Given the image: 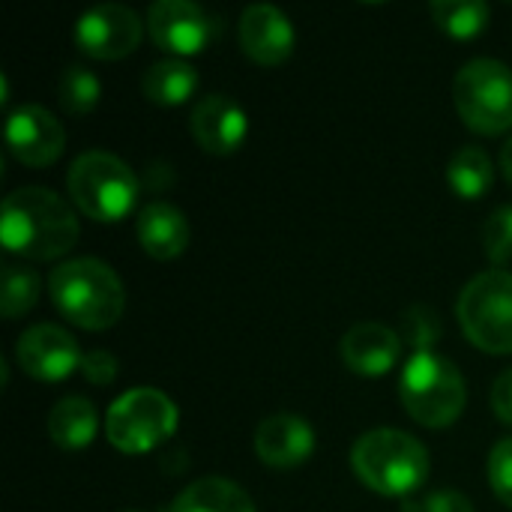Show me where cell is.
Returning a JSON list of instances; mask_svg holds the SVG:
<instances>
[{
    "label": "cell",
    "mask_w": 512,
    "mask_h": 512,
    "mask_svg": "<svg viewBox=\"0 0 512 512\" xmlns=\"http://www.w3.org/2000/svg\"><path fill=\"white\" fill-rule=\"evenodd\" d=\"M423 512H474V504L462 492L444 489V492H435V495L426 498Z\"/></svg>",
    "instance_id": "30"
},
{
    "label": "cell",
    "mask_w": 512,
    "mask_h": 512,
    "mask_svg": "<svg viewBox=\"0 0 512 512\" xmlns=\"http://www.w3.org/2000/svg\"><path fill=\"white\" fill-rule=\"evenodd\" d=\"M402 357V336L384 324L366 321L342 336V360L351 372L378 378L387 375Z\"/></svg>",
    "instance_id": "16"
},
{
    "label": "cell",
    "mask_w": 512,
    "mask_h": 512,
    "mask_svg": "<svg viewBox=\"0 0 512 512\" xmlns=\"http://www.w3.org/2000/svg\"><path fill=\"white\" fill-rule=\"evenodd\" d=\"M489 483H492L498 501H504L512 510V438H504L501 444H495V450L489 456Z\"/></svg>",
    "instance_id": "27"
},
{
    "label": "cell",
    "mask_w": 512,
    "mask_h": 512,
    "mask_svg": "<svg viewBox=\"0 0 512 512\" xmlns=\"http://www.w3.org/2000/svg\"><path fill=\"white\" fill-rule=\"evenodd\" d=\"M456 312L471 345L486 354H512V273L495 267L474 276Z\"/></svg>",
    "instance_id": "7"
},
{
    "label": "cell",
    "mask_w": 512,
    "mask_h": 512,
    "mask_svg": "<svg viewBox=\"0 0 512 512\" xmlns=\"http://www.w3.org/2000/svg\"><path fill=\"white\" fill-rule=\"evenodd\" d=\"M177 405L153 387H138L114 399L105 417V435L111 447L126 456H141L165 444L177 432Z\"/></svg>",
    "instance_id": "8"
},
{
    "label": "cell",
    "mask_w": 512,
    "mask_h": 512,
    "mask_svg": "<svg viewBox=\"0 0 512 512\" xmlns=\"http://www.w3.org/2000/svg\"><path fill=\"white\" fill-rule=\"evenodd\" d=\"M66 189L72 204L84 216L96 222H117L135 210L141 183L120 156L90 150L72 162L66 174Z\"/></svg>",
    "instance_id": "4"
},
{
    "label": "cell",
    "mask_w": 512,
    "mask_h": 512,
    "mask_svg": "<svg viewBox=\"0 0 512 512\" xmlns=\"http://www.w3.org/2000/svg\"><path fill=\"white\" fill-rule=\"evenodd\" d=\"M117 372H120V366H117V360H114L111 351L96 348V351L84 354V360H81V375L93 387H111L114 378H117Z\"/></svg>",
    "instance_id": "28"
},
{
    "label": "cell",
    "mask_w": 512,
    "mask_h": 512,
    "mask_svg": "<svg viewBox=\"0 0 512 512\" xmlns=\"http://www.w3.org/2000/svg\"><path fill=\"white\" fill-rule=\"evenodd\" d=\"M447 183L459 198H468V201L489 195L495 186V168H492L489 153L477 144L462 147L447 165Z\"/></svg>",
    "instance_id": "21"
},
{
    "label": "cell",
    "mask_w": 512,
    "mask_h": 512,
    "mask_svg": "<svg viewBox=\"0 0 512 512\" xmlns=\"http://www.w3.org/2000/svg\"><path fill=\"white\" fill-rule=\"evenodd\" d=\"M351 468L378 495L405 498L429 477L426 447L399 429H372L351 450Z\"/></svg>",
    "instance_id": "3"
},
{
    "label": "cell",
    "mask_w": 512,
    "mask_h": 512,
    "mask_svg": "<svg viewBox=\"0 0 512 512\" xmlns=\"http://www.w3.org/2000/svg\"><path fill=\"white\" fill-rule=\"evenodd\" d=\"M0 243L6 252L30 261L63 258L78 243V216L51 189H15L3 201Z\"/></svg>",
    "instance_id": "1"
},
{
    "label": "cell",
    "mask_w": 512,
    "mask_h": 512,
    "mask_svg": "<svg viewBox=\"0 0 512 512\" xmlns=\"http://www.w3.org/2000/svg\"><path fill=\"white\" fill-rule=\"evenodd\" d=\"M48 291L57 312L81 330H108L126 309L120 276L99 258H75L54 267Z\"/></svg>",
    "instance_id": "2"
},
{
    "label": "cell",
    "mask_w": 512,
    "mask_h": 512,
    "mask_svg": "<svg viewBox=\"0 0 512 512\" xmlns=\"http://www.w3.org/2000/svg\"><path fill=\"white\" fill-rule=\"evenodd\" d=\"M255 453L270 468H297L315 453V429L297 414H273L255 432Z\"/></svg>",
    "instance_id": "15"
},
{
    "label": "cell",
    "mask_w": 512,
    "mask_h": 512,
    "mask_svg": "<svg viewBox=\"0 0 512 512\" xmlns=\"http://www.w3.org/2000/svg\"><path fill=\"white\" fill-rule=\"evenodd\" d=\"M483 249L492 264L512 261V204L498 207L483 225Z\"/></svg>",
    "instance_id": "26"
},
{
    "label": "cell",
    "mask_w": 512,
    "mask_h": 512,
    "mask_svg": "<svg viewBox=\"0 0 512 512\" xmlns=\"http://www.w3.org/2000/svg\"><path fill=\"white\" fill-rule=\"evenodd\" d=\"M18 366L42 384H57L69 378L75 369H81V351L78 342L57 324H36L24 330V336L15 345Z\"/></svg>",
    "instance_id": "11"
},
{
    "label": "cell",
    "mask_w": 512,
    "mask_h": 512,
    "mask_svg": "<svg viewBox=\"0 0 512 512\" xmlns=\"http://www.w3.org/2000/svg\"><path fill=\"white\" fill-rule=\"evenodd\" d=\"M165 512H255L252 498L225 477H201L189 483Z\"/></svg>",
    "instance_id": "18"
},
{
    "label": "cell",
    "mask_w": 512,
    "mask_h": 512,
    "mask_svg": "<svg viewBox=\"0 0 512 512\" xmlns=\"http://www.w3.org/2000/svg\"><path fill=\"white\" fill-rule=\"evenodd\" d=\"M39 291H42V282L30 267L12 264V261L3 264V282H0V312H3V318L27 315L36 306Z\"/></svg>",
    "instance_id": "23"
},
{
    "label": "cell",
    "mask_w": 512,
    "mask_h": 512,
    "mask_svg": "<svg viewBox=\"0 0 512 512\" xmlns=\"http://www.w3.org/2000/svg\"><path fill=\"white\" fill-rule=\"evenodd\" d=\"M501 168H504V177L512 183V138L504 144V150H501Z\"/></svg>",
    "instance_id": "31"
},
{
    "label": "cell",
    "mask_w": 512,
    "mask_h": 512,
    "mask_svg": "<svg viewBox=\"0 0 512 512\" xmlns=\"http://www.w3.org/2000/svg\"><path fill=\"white\" fill-rule=\"evenodd\" d=\"M189 129L201 150L213 156H228L240 150V144L246 141L249 120H246V111L231 96L210 93L192 108Z\"/></svg>",
    "instance_id": "14"
},
{
    "label": "cell",
    "mask_w": 512,
    "mask_h": 512,
    "mask_svg": "<svg viewBox=\"0 0 512 512\" xmlns=\"http://www.w3.org/2000/svg\"><path fill=\"white\" fill-rule=\"evenodd\" d=\"M429 9L438 27L456 39H474L492 18V9L483 0H435Z\"/></svg>",
    "instance_id": "22"
},
{
    "label": "cell",
    "mask_w": 512,
    "mask_h": 512,
    "mask_svg": "<svg viewBox=\"0 0 512 512\" xmlns=\"http://www.w3.org/2000/svg\"><path fill=\"white\" fill-rule=\"evenodd\" d=\"M135 234H138L141 249L156 261H171V258L183 255L189 246V237H192L189 219L183 216L180 207H174L168 201L144 204L138 210Z\"/></svg>",
    "instance_id": "17"
},
{
    "label": "cell",
    "mask_w": 512,
    "mask_h": 512,
    "mask_svg": "<svg viewBox=\"0 0 512 512\" xmlns=\"http://www.w3.org/2000/svg\"><path fill=\"white\" fill-rule=\"evenodd\" d=\"M141 18L120 3H99L87 9L75 24V45L96 60L129 57L141 42Z\"/></svg>",
    "instance_id": "10"
},
{
    "label": "cell",
    "mask_w": 512,
    "mask_h": 512,
    "mask_svg": "<svg viewBox=\"0 0 512 512\" xmlns=\"http://www.w3.org/2000/svg\"><path fill=\"white\" fill-rule=\"evenodd\" d=\"M240 48L261 66H282L294 54L291 18L270 3L246 6L240 15Z\"/></svg>",
    "instance_id": "13"
},
{
    "label": "cell",
    "mask_w": 512,
    "mask_h": 512,
    "mask_svg": "<svg viewBox=\"0 0 512 512\" xmlns=\"http://www.w3.org/2000/svg\"><path fill=\"white\" fill-rule=\"evenodd\" d=\"M399 396L405 411L426 429L453 426L468 402L462 372L441 354L423 351L414 354L402 369Z\"/></svg>",
    "instance_id": "5"
},
{
    "label": "cell",
    "mask_w": 512,
    "mask_h": 512,
    "mask_svg": "<svg viewBox=\"0 0 512 512\" xmlns=\"http://www.w3.org/2000/svg\"><path fill=\"white\" fill-rule=\"evenodd\" d=\"M147 30L162 51L189 57L219 36V21L192 0H159L147 12Z\"/></svg>",
    "instance_id": "9"
},
{
    "label": "cell",
    "mask_w": 512,
    "mask_h": 512,
    "mask_svg": "<svg viewBox=\"0 0 512 512\" xmlns=\"http://www.w3.org/2000/svg\"><path fill=\"white\" fill-rule=\"evenodd\" d=\"M198 90V72L186 60H159L141 78V93L153 105H183Z\"/></svg>",
    "instance_id": "20"
},
{
    "label": "cell",
    "mask_w": 512,
    "mask_h": 512,
    "mask_svg": "<svg viewBox=\"0 0 512 512\" xmlns=\"http://www.w3.org/2000/svg\"><path fill=\"white\" fill-rule=\"evenodd\" d=\"M453 102L468 129L501 135L512 129V69L501 60L477 57L456 72Z\"/></svg>",
    "instance_id": "6"
},
{
    "label": "cell",
    "mask_w": 512,
    "mask_h": 512,
    "mask_svg": "<svg viewBox=\"0 0 512 512\" xmlns=\"http://www.w3.org/2000/svg\"><path fill=\"white\" fill-rule=\"evenodd\" d=\"M6 147L27 168H45L60 159L66 132L42 105H21L6 120Z\"/></svg>",
    "instance_id": "12"
},
{
    "label": "cell",
    "mask_w": 512,
    "mask_h": 512,
    "mask_svg": "<svg viewBox=\"0 0 512 512\" xmlns=\"http://www.w3.org/2000/svg\"><path fill=\"white\" fill-rule=\"evenodd\" d=\"M492 411L501 423L512 426V369L498 375V381L492 387Z\"/></svg>",
    "instance_id": "29"
},
{
    "label": "cell",
    "mask_w": 512,
    "mask_h": 512,
    "mask_svg": "<svg viewBox=\"0 0 512 512\" xmlns=\"http://www.w3.org/2000/svg\"><path fill=\"white\" fill-rule=\"evenodd\" d=\"M99 429V417L90 399L84 396H66L60 399L48 414V438L60 450H84Z\"/></svg>",
    "instance_id": "19"
},
{
    "label": "cell",
    "mask_w": 512,
    "mask_h": 512,
    "mask_svg": "<svg viewBox=\"0 0 512 512\" xmlns=\"http://www.w3.org/2000/svg\"><path fill=\"white\" fill-rule=\"evenodd\" d=\"M441 333H444V324H441V318H438V312L432 306H411V309H405L399 336L408 339L414 354L432 351V345L441 339Z\"/></svg>",
    "instance_id": "25"
},
{
    "label": "cell",
    "mask_w": 512,
    "mask_h": 512,
    "mask_svg": "<svg viewBox=\"0 0 512 512\" xmlns=\"http://www.w3.org/2000/svg\"><path fill=\"white\" fill-rule=\"evenodd\" d=\"M57 96H60L63 111L84 117V114H90V111L99 105L102 81H99L90 69H84V66H66L63 75H60Z\"/></svg>",
    "instance_id": "24"
}]
</instances>
